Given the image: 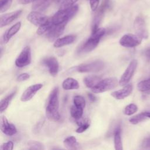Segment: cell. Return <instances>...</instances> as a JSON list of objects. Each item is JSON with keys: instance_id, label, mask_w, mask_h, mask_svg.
Wrapping results in <instances>:
<instances>
[{"instance_id": "obj_1", "label": "cell", "mask_w": 150, "mask_h": 150, "mask_svg": "<svg viewBox=\"0 0 150 150\" xmlns=\"http://www.w3.org/2000/svg\"><path fill=\"white\" fill-rule=\"evenodd\" d=\"M59 91L58 87H54L50 93L46 107V115L52 121H58L60 118L59 112Z\"/></svg>"}, {"instance_id": "obj_2", "label": "cell", "mask_w": 150, "mask_h": 150, "mask_svg": "<svg viewBox=\"0 0 150 150\" xmlns=\"http://www.w3.org/2000/svg\"><path fill=\"white\" fill-rule=\"evenodd\" d=\"M78 6L73 5L69 8L59 9L51 18L53 23L54 25H59L63 23H67L78 11Z\"/></svg>"}, {"instance_id": "obj_3", "label": "cell", "mask_w": 150, "mask_h": 150, "mask_svg": "<svg viewBox=\"0 0 150 150\" xmlns=\"http://www.w3.org/2000/svg\"><path fill=\"white\" fill-rule=\"evenodd\" d=\"M118 85V80L115 77H108L101 79V81L93 88L91 91L94 93H103L115 88Z\"/></svg>"}, {"instance_id": "obj_4", "label": "cell", "mask_w": 150, "mask_h": 150, "mask_svg": "<svg viewBox=\"0 0 150 150\" xmlns=\"http://www.w3.org/2000/svg\"><path fill=\"white\" fill-rule=\"evenodd\" d=\"M111 0H103L100 7L97 8V11L93 19L92 30H94L98 28L100 23L102 21L104 14L110 8H111Z\"/></svg>"}, {"instance_id": "obj_5", "label": "cell", "mask_w": 150, "mask_h": 150, "mask_svg": "<svg viewBox=\"0 0 150 150\" xmlns=\"http://www.w3.org/2000/svg\"><path fill=\"white\" fill-rule=\"evenodd\" d=\"M104 67V63L100 60H94L89 63L80 64L76 67L77 71L80 73L98 72Z\"/></svg>"}, {"instance_id": "obj_6", "label": "cell", "mask_w": 150, "mask_h": 150, "mask_svg": "<svg viewBox=\"0 0 150 150\" xmlns=\"http://www.w3.org/2000/svg\"><path fill=\"white\" fill-rule=\"evenodd\" d=\"M142 38L137 34L127 33L123 35L120 39L121 46L125 47H135L141 43Z\"/></svg>"}, {"instance_id": "obj_7", "label": "cell", "mask_w": 150, "mask_h": 150, "mask_svg": "<svg viewBox=\"0 0 150 150\" xmlns=\"http://www.w3.org/2000/svg\"><path fill=\"white\" fill-rule=\"evenodd\" d=\"M137 65L138 62L136 59H132L130 62L119 80L118 83L120 86H124L128 84L134 74V73L137 67Z\"/></svg>"}, {"instance_id": "obj_8", "label": "cell", "mask_w": 150, "mask_h": 150, "mask_svg": "<svg viewBox=\"0 0 150 150\" xmlns=\"http://www.w3.org/2000/svg\"><path fill=\"white\" fill-rule=\"evenodd\" d=\"M31 62V49L28 46H25L15 60V65L18 67H23Z\"/></svg>"}, {"instance_id": "obj_9", "label": "cell", "mask_w": 150, "mask_h": 150, "mask_svg": "<svg viewBox=\"0 0 150 150\" xmlns=\"http://www.w3.org/2000/svg\"><path fill=\"white\" fill-rule=\"evenodd\" d=\"M134 29L137 35L142 39L148 38V31L144 18L140 16H137L134 22Z\"/></svg>"}, {"instance_id": "obj_10", "label": "cell", "mask_w": 150, "mask_h": 150, "mask_svg": "<svg viewBox=\"0 0 150 150\" xmlns=\"http://www.w3.org/2000/svg\"><path fill=\"white\" fill-rule=\"evenodd\" d=\"M42 62V64L48 69L49 72L52 76H56L57 74L59 69V64L55 57L49 56L45 57L43 59Z\"/></svg>"}, {"instance_id": "obj_11", "label": "cell", "mask_w": 150, "mask_h": 150, "mask_svg": "<svg viewBox=\"0 0 150 150\" xmlns=\"http://www.w3.org/2000/svg\"><path fill=\"white\" fill-rule=\"evenodd\" d=\"M27 20L35 26H40L47 20V17L39 11H32L27 15Z\"/></svg>"}, {"instance_id": "obj_12", "label": "cell", "mask_w": 150, "mask_h": 150, "mask_svg": "<svg viewBox=\"0 0 150 150\" xmlns=\"http://www.w3.org/2000/svg\"><path fill=\"white\" fill-rule=\"evenodd\" d=\"M43 87L42 83L35 84L28 87L22 93L21 97V100L23 102H26L30 100L36 94V93L41 89Z\"/></svg>"}, {"instance_id": "obj_13", "label": "cell", "mask_w": 150, "mask_h": 150, "mask_svg": "<svg viewBox=\"0 0 150 150\" xmlns=\"http://www.w3.org/2000/svg\"><path fill=\"white\" fill-rule=\"evenodd\" d=\"M67 23H63L59 25H54L46 34V37L50 42L56 40L64 32Z\"/></svg>"}, {"instance_id": "obj_14", "label": "cell", "mask_w": 150, "mask_h": 150, "mask_svg": "<svg viewBox=\"0 0 150 150\" xmlns=\"http://www.w3.org/2000/svg\"><path fill=\"white\" fill-rule=\"evenodd\" d=\"M1 130L4 134L8 136L13 135L17 132L15 125L9 122L5 116H2L1 118Z\"/></svg>"}, {"instance_id": "obj_15", "label": "cell", "mask_w": 150, "mask_h": 150, "mask_svg": "<svg viewBox=\"0 0 150 150\" xmlns=\"http://www.w3.org/2000/svg\"><path fill=\"white\" fill-rule=\"evenodd\" d=\"M22 12V10H17V11L7 13L3 15H1L0 18L1 28L5 26L10 24L11 23H12L13 21L16 19L21 15Z\"/></svg>"}, {"instance_id": "obj_16", "label": "cell", "mask_w": 150, "mask_h": 150, "mask_svg": "<svg viewBox=\"0 0 150 150\" xmlns=\"http://www.w3.org/2000/svg\"><path fill=\"white\" fill-rule=\"evenodd\" d=\"M100 40V39L90 36V38L80 47L79 52L88 53L93 50L98 45Z\"/></svg>"}, {"instance_id": "obj_17", "label": "cell", "mask_w": 150, "mask_h": 150, "mask_svg": "<svg viewBox=\"0 0 150 150\" xmlns=\"http://www.w3.org/2000/svg\"><path fill=\"white\" fill-rule=\"evenodd\" d=\"M133 86L132 84H127L124 86L123 88L112 92L111 95L117 100H122L129 96L131 94Z\"/></svg>"}, {"instance_id": "obj_18", "label": "cell", "mask_w": 150, "mask_h": 150, "mask_svg": "<svg viewBox=\"0 0 150 150\" xmlns=\"http://www.w3.org/2000/svg\"><path fill=\"white\" fill-rule=\"evenodd\" d=\"M21 22H18L12 25L9 29H8L3 36V40L5 43H7L11 38L14 36L21 29Z\"/></svg>"}, {"instance_id": "obj_19", "label": "cell", "mask_w": 150, "mask_h": 150, "mask_svg": "<svg viewBox=\"0 0 150 150\" xmlns=\"http://www.w3.org/2000/svg\"><path fill=\"white\" fill-rule=\"evenodd\" d=\"M76 39V36L73 35H67L56 39L53 44L54 47H61L72 43Z\"/></svg>"}, {"instance_id": "obj_20", "label": "cell", "mask_w": 150, "mask_h": 150, "mask_svg": "<svg viewBox=\"0 0 150 150\" xmlns=\"http://www.w3.org/2000/svg\"><path fill=\"white\" fill-rule=\"evenodd\" d=\"M55 0H37L32 5V9L42 12L46 10Z\"/></svg>"}, {"instance_id": "obj_21", "label": "cell", "mask_w": 150, "mask_h": 150, "mask_svg": "<svg viewBox=\"0 0 150 150\" xmlns=\"http://www.w3.org/2000/svg\"><path fill=\"white\" fill-rule=\"evenodd\" d=\"M62 87L64 90H76L79 88V82L72 77H68L62 83Z\"/></svg>"}, {"instance_id": "obj_22", "label": "cell", "mask_w": 150, "mask_h": 150, "mask_svg": "<svg viewBox=\"0 0 150 150\" xmlns=\"http://www.w3.org/2000/svg\"><path fill=\"white\" fill-rule=\"evenodd\" d=\"M101 80L100 76L96 75H90L86 76L83 79V82L86 86L88 88H92L96 86Z\"/></svg>"}, {"instance_id": "obj_23", "label": "cell", "mask_w": 150, "mask_h": 150, "mask_svg": "<svg viewBox=\"0 0 150 150\" xmlns=\"http://www.w3.org/2000/svg\"><path fill=\"white\" fill-rule=\"evenodd\" d=\"M114 143L115 149L117 150H122V142L121 139V129L120 127H117L114 133Z\"/></svg>"}, {"instance_id": "obj_24", "label": "cell", "mask_w": 150, "mask_h": 150, "mask_svg": "<svg viewBox=\"0 0 150 150\" xmlns=\"http://www.w3.org/2000/svg\"><path fill=\"white\" fill-rule=\"evenodd\" d=\"M64 146L69 149H77L80 148L79 144L77 141V139L74 136H69L63 141Z\"/></svg>"}, {"instance_id": "obj_25", "label": "cell", "mask_w": 150, "mask_h": 150, "mask_svg": "<svg viewBox=\"0 0 150 150\" xmlns=\"http://www.w3.org/2000/svg\"><path fill=\"white\" fill-rule=\"evenodd\" d=\"M16 93V90H15L9 94H8L7 96H6L5 98L1 100V105H0V111L1 113H2L4 111L6 110L11 101L15 95Z\"/></svg>"}, {"instance_id": "obj_26", "label": "cell", "mask_w": 150, "mask_h": 150, "mask_svg": "<svg viewBox=\"0 0 150 150\" xmlns=\"http://www.w3.org/2000/svg\"><path fill=\"white\" fill-rule=\"evenodd\" d=\"M54 24L53 23L52 19H48V20L43 24L39 26V28L36 30V33L39 35H42L46 32H47Z\"/></svg>"}, {"instance_id": "obj_27", "label": "cell", "mask_w": 150, "mask_h": 150, "mask_svg": "<svg viewBox=\"0 0 150 150\" xmlns=\"http://www.w3.org/2000/svg\"><path fill=\"white\" fill-rule=\"evenodd\" d=\"M83 108L80 107L73 104L70 108L71 116L75 120L80 119L82 117L83 114Z\"/></svg>"}, {"instance_id": "obj_28", "label": "cell", "mask_w": 150, "mask_h": 150, "mask_svg": "<svg viewBox=\"0 0 150 150\" xmlns=\"http://www.w3.org/2000/svg\"><path fill=\"white\" fill-rule=\"evenodd\" d=\"M146 119H148V118L145 116L144 112H141V113L137 114V115L132 117L131 118H130L129 120V121L131 124L136 125V124L145 120Z\"/></svg>"}, {"instance_id": "obj_29", "label": "cell", "mask_w": 150, "mask_h": 150, "mask_svg": "<svg viewBox=\"0 0 150 150\" xmlns=\"http://www.w3.org/2000/svg\"><path fill=\"white\" fill-rule=\"evenodd\" d=\"M137 88L142 92L150 90V78L139 82L137 84Z\"/></svg>"}, {"instance_id": "obj_30", "label": "cell", "mask_w": 150, "mask_h": 150, "mask_svg": "<svg viewBox=\"0 0 150 150\" xmlns=\"http://www.w3.org/2000/svg\"><path fill=\"white\" fill-rule=\"evenodd\" d=\"M138 111V107L136 104L134 103L129 104L127 105L124 109L123 112L125 115L129 116L134 113H135Z\"/></svg>"}, {"instance_id": "obj_31", "label": "cell", "mask_w": 150, "mask_h": 150, "mask_svg": "<svg viewBox=\"0 0 150 150\" xmlns=\"http://www.w3.org/2000/svg\"><path fill=\"white\" fill-rule=\"evenodd\" d=\"M27 146H28V149H44V146L43 145L39 142V141H30L28 142L27 144Z\"/></svg>"}, {"instance_id": "obj_32", "label": "cell", "mask_w": 150, "mask_h": 150, "mask_svg": "<svg viewBox=\"0 0 150 150\" xmlns=\"http://www.w3.org/2000/svg\"><path fill=\"white\" fill-rule=\"evenodd\" d=\"M73 103L75 105L84 108L86 106V101L83 97L80 95L75 96L73 98Z\"/></svg>"}, {"instance_id": "obj_33", "label": "cell", "mask_w": 150, "mask_h": 150, "mask_svg": "<svg viewBox=\"0 0 150 150\" xmlns=\"http://www.w3.org/2000/svg\"><path fill=\"white\" fill-rule=\"evenodd\" d=\"M12 0H1L0 1V12L3 13L6 11L11 6Z\"/></svg>"}, {"instance_id": "obj_34", "label": "cell", "mask_w": 150, "mask_h": 150, "mask_svg": "<svg viewBox=\"0 0 150 150\" xmlns=\"http://www.w3.org/2000/svg\"><path fill=\"white\" fill-rule=\"evenodd\" d=\"M79 0H62L60 4L59 9H64L66 8H69L73 5H74L75 3Z\"/></svg>"}, {"instance_id": "obj_35", "label": "cell", "mask_w": 150, "mask_h": 150, "mask_svg": "<svg viewBox=\"0 0 150 150\" xmlns=\"http://www.w3.org/2000/svg\"><path fill=\"white\" fill-rule=\"evenodd\" d=\"M13 148V143L12 141H8L3 143L0 147L1 150H12Z\"/></svg>"}, {"instance_id": "obj_36", "label": "cell", "mask_w": 150, "mask_h": 150, "mask_svg": "<svg viewBox=\"0 0 150 150\" xmlns=\"http://www.w3.org/2000/svg\"><path fill=\"white\" fill-rule=\"evenodd\" d=\"M44 122H45L44 120H41L36 123V124L34 126V127L33 128V133L38 134L40 131V129L44 124Z\"/></svg>"}, {"instance_id": "obj_37", "label": "cell", "mask_w": 150, "mask_h": 150, "mask_svg": "<svg viewBox=\"0 0 150 150\" xmlns=\"http://www.w3.org/2000/svg\"><path fill=\"white\" fill-rule=\"evenodd\" d=\"M141 148L145 149H150V137H146L143 139L141 143Z\"/></svg>"}, {"instance_id": "obj_38", "label": "cell", "mask_w": 150, "mask_h": 150, "mask_svg": "<svg viewBox=\"0 0 150 150\" xmlns=\"http://www.w3.org/2000/svg\"><path fill=\"white\" fill-rule=\"evenodd\" d=\"M30 78L29 74L27 73H23L20 74L16 78V80L18 81H25Z\"/></svg>"}, {"instance_id": "obj_39", "label": "cell", "mask_w": 150, "mask_h": 150, "mask_svg": "<svg viewBox=\"0 0 150 150\" xmlns=\"http://www.w3.org/2000/svg\"><path fill=\"white\" fill-rule=\"evenodd\" d=\"M90 123H88V124H83V125H80L76 129V132L77 133H83V132L86 131L90 127Z\"/></svg>"}, {"instance_id": "obj_40", "label": "cell", "mask_w": 150, "mask_h": 150, "mask_svg": "<svg viewBox=\"0 0 150 150\" xmlns=\"http://www.w3.org/2000/svg\"><path fill=\"white\" fill-rule=\"evenodd\" d=\"M100 0H90V8L93 11H95L97 9Z\"/></svg>"}, {"instance_id": "obj_41", "label": "cell", "mask_w": 150, "mask_h": 150, "mask_svg": "<svg viewBox=\"0 0 150 150\" xmlns=\"http://www.w3.org/2000/svg\"><path fill=\"white\" fill-rule=\"evenodd\" d=\"M37 0H18V2L20 4L26 5V4L32 3V2H35Z\"/></svg>"}, {"instance_id": "obj_42", "label": "cell", "mask_w": 150, "mask_h": 150, "mask_svg": "<svg viewBox=\"0 0 150 150\" xmlns=\"http://www.w3.org/2000/svg\"><path fill=\"white\" fill-rule=\"evenodd\" d=\"M87 96H88V99L90 100V101H91V102H96V101L97 98L93 94L88 93H87Z\"/></svg>"}, {"instance_id": "obj_43", "label": "cell", "mask_w": 150, "mask_h": 150, "mask_svg": "<svg viewBox=\"0 0 150 150\" xmlns=\"http://www.w3.org/2000/svg\"><path fill=\"white\" fill-rule=\"evenodd\" d=\"M145 56L150 59V47L145 51Z\"/></svg>"}, {"instance_id": "obj_44", "label": "cell", "mask_w": 150, "mask_h": 150, "mask_svg": "<svg viewBox=\"0 0 150 150\" xmlns=\"http://www.w3.org/2000/svg\"><path fill=\"white\" fill-rule=\"evenodd\" d=\"M144 114L145 115V116L148 118H150V112L149 111H145Z\"/></svg>"}]
</instances>
